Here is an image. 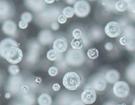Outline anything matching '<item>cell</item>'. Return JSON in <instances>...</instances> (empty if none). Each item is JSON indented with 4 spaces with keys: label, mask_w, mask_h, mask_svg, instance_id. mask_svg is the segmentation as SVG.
I'll return each instance as SVG.
<instances>
[{
    "label": "cell",
    "mask_w": 135,
    "mask_h": 105,
    "mask_svg": "<svg viewBox=\"0 0 135 105\" xmlns=\"http://www.w3.org/2000/svg\"><path fill=\"white\" fill-rule=\"evenodd\" d=\"M85 61V55L82 51L71 49L68 51L65 57V61L72 66H80Z\"/></svg>",
    "instance_id": "obj_1"
},
{
    "label": "cell",
    "mask_w": 135,
    "mask_h": 105,
    "mask_svg": "<svg viewBox=\"0 0 135 105\" xmlns=\"http://www.w3.org/2000/svg\"><path fill=\"white\" fill-rule=\"evenodd\" d=\"M64 86L67 90H76L80 87L81 84V78L77 73L74 72H67L64 76L63 80H62Z\"/></svg>",
    "instance_id": "obj_2"
},
{
    "label": "cell",
    "mask_w": 135,
    "mask_h": 105,
    "mask_svg": "<svg viewBox=\"0 0 135 105\" xmlns=\"http://www.w3.org/2000/svg\"><path fill=\"white\" fill-rule=\"evenodd\" d=\"M131 92V88L128 84L124 81H118L114 84L113 93L119 98H125L128 97Z\"/></svg>",
    "instance_id": "obj_3"
},
{
    "label": "cell",
    "mask_w": 135,
    "mask_h": 105,
    "mask_svg": "<svg viewBox=\"0 0 135 105\" xmlns=\"http://www.w3.org/2000/svg\"><path fill=\"white\" fill-rule=\"evenodd\" d=\"M23 58V53L18 47H10L6 53L5 59L11 64L20 63Z\"/></svg>",
    "instance_id": "obj_4"
},
{
    "label": "cell",
    "mask_w": 135,
    "mask_h": 105,
    "mask_svg": "<svg viewBox=\"0 0 135 105\" xmlns=\"http://www.w3.org/2000/svg\"><path fill=\"white\" fill-rule=\"evenodd\" d=\"M74 14L79 18H85L91 12V6L86 0H78L74 4Z\"/></svg>",
    "instance_id": "obj_5"
},
{
    "label": "cell",
    "mask_w": 135,
    "mask_h": 105,
    "mask_svg": "<svg viewBox=\"0 0 135 105\" xmlns=\"http://www.w3.org/2000/svg\"><path fill=\"white\" fill-rule=\"evenodd\" d=\"M104 32L110 38H117L122 34V28L117 21H111L106 24Z\"/></svg>",
    "instance_id": "obj_6"
},
{
    "label": "cell",
    "mask_w": 135,
    "mask_h": 105,
    "mask_svg": "<svg viewBox=\"0 0 135 105\" xmlns=\"http://www.w3.org/2000/svg\"><path fill=\"white\" fill-rule=\"evenodd\" d=\"M88 36L91 41L99 42L104 38L105 32L103 28L99 25H94L89 29Z\"/></svg>",
    "instance_id": "obj_7"
},
{
    "label": "cell",
    "mask_w": 135,
    "mask_h": 105,
    "mask_svg": "<svg viewBox=\"0 0 135 105\" xmlns=\"http://www.w3.org/2000/svg\"><path fill=\"white\" fill-rule=\"evenodd\" d=\"M54 34L52 31L44 29L38 35V41L41 45H49L54 41Z\"/></svg>",
    "instance_id": "obj_8"
},
{
    "label": "cell",
    "mask_w": 135,
    "mask_h": 105,
    "mask_svg": "<svg viewBox=\"0 0 135 105\" xmlns=\"http://www.w3.org/2000/svg\"><path fill=\"white\" fill-rule=\"evenodd\" d=\"M25 4L28 9L38 13L47 8L44 0H25Z\"/></svg>",
    "instance_id": "obj_9"
},
{
    "label": "cell",
    "mask_w": 135,
    "mask_h": 105,
    "mask_svg": "<svg viewBox=\"0 0 135 105\" xmlns=\"http://www.w3.org/2000/svg\"><path fill=\"white\" fill-rule=\"evenodd\" d=\"M2 31L6 34L11 37H16L18 33L16 24L11 20H7L3 22Z\"/></svg>",
    "instance_id": "obj_10"
},
{
    "label": "cell",
    "mask_w": 135,
    "mask_h": 105,
    "mask_svg": "<svg viewBox=\"0 0 135 105\" xmlns=\"http://www.w3.org/2000/svg\"><path fill=\"white\" fill-rule=\"evenodd\" d=\"M97 99V94L93 89L88 88L84 90L81 94V101L85 104H91Z\"/></svg>",
    "instance_id": "obj_11"
},
{
    "label": "cell",
    "mask_w": 135,
    "mask_h": 105,
    "mask_svg": "<svg viewBox=\"0 0 135 105\" xmlns=\"http://www.w3.org/2000/svg\"><path fill=\"white\" fill-rule=\"evenodd\" d=\"M12 47H18V44L15 40L11 38H7L0 42V55L5 58L7 51Z\"/></svg>",
    "instance_id": "obj_12"
},
{
    "label": "cell",
    "mask_w": 135,
    "mask_h": 105,
    "mask_svg": "<svg viewBox=\"0 0 135 105\" xmlns=\"http://www.w3.org/2000/svg\"><path fill=\"white\" fill-rule=\"evenodd\" d=\"M53 49L59 53H63L68 49L67 40L64 37H60L54 40L53 43Z\"/></svg>",
    "instance_id": "obj_13"
},
{
    "label": "cell",
    "mask_w": 135,
    "mask_h": 105,
    "mask_svg": "<svg viewBox=\"0 0 135 105\" xmlns=\"http://www.w3.org/2000/svg\"><path fill=\"white\" fill-rule=\"evenodd\" d=\"M14 8L12 5L8 3L7 1L1 0L0 1V17L2 18H7L12 16Z\"/></svg>",
    "instance_id": "obj_14"
},
{
    "label": "cell",
    "mask_w": 135,
    "mask_h": 105,
    "mask_svg": "<svg viewBox=\"0 0 135 105\" xmlns=\"http://www.w3.org/2000/svg\"><path fill=\"white\" fill-rule=\"evenodd\" d=\"M104 78L109 84H114L120 79V73L118 70L111 69L108 70L105 73Z\"/></svg>",
    "instance_id": "obj_15"
},
{
    "label": "cell",
    "mask_w": 135,
    "mask_h": 105,
    "mask_svg": "<svg viewBox=\"0 0 135 105\" xmlns=\"http://www.w3.org/2000/svg\"><path fill=\"white\" fill-rule=\"evenodd\" d=\"M91 86L92 87L91 88L93 89L94 90L99 92L104 91L107 88V82L103 76H98L93 80Z\"/></svg>",
    "instance_id": "obj_16"
},
{
    "label": "cell",
    "mask_w": 135,
    "mask_h": 105,
    "mask_svg": "<svg viewBox=\"0 0 135 105\" xmlns=\"http://www.w3.org/2000/svg\"><path fill=\"white\" fill-rule=\"evenodd\" d=\"M9 85L11 88V91L13 92L18 91V90H19V89L21 90V88L22 86V79L19 76H17V75L14 76V77L10 78Z\"/></svg>",
    "instance_id": "obj_17"
},
{
    "label": "cell",
    "mask_w": 135,
    "mask_h": 105,
    "mask_svg": "<svg viewBox=\"0 0 135 105\" xmlns=\"http://www.w3.org/2000/svg\"><path fill=\"white\" fill-rule=\"evenodd\" d=\"M122 34L128 39H135V26L132 24L127 25L122 29Z\"/></svg>",
    "instance_id": "obj_18"
},
{
    "label": "cell",
    "mask_w": 135,
    "mask_h": 105,
    "mask_svg": "<svg viewBox=\"0 0 135 105\" xmlns=\"http://www.w3.org/2000/svg\"><path fill=\"white\" fill-rule=\"evenodd\" d=\"M126 77L130 82L135 84V63H131L126 68Z\"/></svg>",
    "instance_id": "obj_19"
},
{
    "label": "cell",
    "mask_w": 135,
    "mask_h": 105,
    "mask_svg": "<svg viewBox=\"0 0 135 105\" xmlns=\"http://www.w3.org/2000/svg\"><path fill=\"white\" fill-rule=\"evenodd\" d=\"M39 57V51L36 50L28 49L26 55V60L29 63H34L37 62Z\"/></svg>",
    "instance_id": "obj_20"
},
{
    "label": "cell",
    "mask_w": 135,
    "mask_h": 105,
    "mask_svg": "<svg viewBox=\"0 0 135 105\" xmlns=\"http://www.w3.org/2000/svg\"><path fill=\"white\" fill-rule=\"evenodd\" d=\"M38 103L39 105H51L52 98L47 94H42L38 98Z\"/></svg>",
    "instance_id": "obj_21"
},
{
    "label": "cell",
    "mask_w": 135,
    "mask_h": 105,
    "mask_svg": "<svg viewBox=\"0 0 135 105\" xmlns=\"http://www.w3.org/2000/svg\"><path fill=\"white\" fill-rule=\"evenodd\" d=\"M62 53H59L54 49H51L47 53V59L49 61H59L62 58Z\"/></svg>",
    "instance_id": "obj_22"
},
{
    "label": "cell",
    "mask_w": 135,
    "mask_h": 105,
    "mask_svg": "<svg viewBox=\"0 0 135 105\" xmlns=\"http://www.w3.org/2000/svg\"><path fill=\"white\" fill-rule=\"evenodd\" d=\"M70 46L72 49L80 50L84 47V43L81 38H73L70 42Z\"/></svg>",
    "instance_id": "obj_23"
},
{
    "label": "cell",
    "mask_w": 135,
    "mask_h": 105,
    "mask_svg": "<svg viewBox=\"0 0 135 105\" xmlns=\"http://www.w3.org/2000/svg\"><path fill=\"white\" fill-rule=\"evenodd\" d=\"M115 11L118 12H124L128 9V4L124 0H117L115 4Z\"/></svg>",
    "instance_id": "obj_24"
},
{
    "label": "cell",
    "mask_w": 135,
    "mask_h": 105,
    "mask_svg": "<svg viewBox=\"0 0 135 105\" xmlns=\"http://www.w3.org/2000/svg\"><path fill=\"white\" fill-rule=\"evenodd\" d=\"M61 14H63L64 16H66L67 18H71L75 14H74V8L71 6H67L62 9Z\"/></svg>",
    "instance_id": "obj_25"
},
{
    "label": "cell",
    "mask_w": 135,
    "mask_h": 105,
    "mask_svg": "<svg viewBox=\"0 0 135 105\" xmlns=\"http://www.w3.org/2000/svg\"><path fill=\"white\" fill-rule=\"evenodd\" d=\"M27 46L28 49L36 50L38 51L41 50V44L38 43V41H36V40H31V41L28 42Z\"/></svg>",
    "instance_id": "obj_26"
},
{
    "label": "cell",
    "mask_w": 135,
    "mask_h": 105,
    "mask_svg": "<svg viewBox=\"0 0 135 105\" xmlns=\"http://www.w3.org/2000/svg\"><path fill=\"white\" fill-rule=\"evenodd\" d=\"M87 56L89 57V59H97L99 56V51L97 49L95 48H90L87 51Z\"/></svg>",
    "instance_id": "obj_27"
},
{
    "label": "cell",
    "mask_w": 135,
    "mask_h": 105,
    "mask_svg": "<svg viewBox=\"0 0 135 105\" xmlns=\"http://www.w3.org/2000/svg\"><path fill=\"white\" fill-rule=\"evenodd\" d=\"M8 72L12 76H16L20 73V69L16 64H12L8 67Z\"/></svg>",
    "instance_id": "obj_28"
},
{
    "label": "cell",
    "mask_w": 135,
    "mask_h": 105,
    "mask_svg": "<svg viewBox=\"0 0 135 105\" xmlns=\"http://www.w3.org/2000/svg\"><path fill=\"white\" fill-rule=\"evenodd\" d=\"M23 101L28 105H32L35 103V97L31 94H26L23 96Z\"/></svg>",
    "instance_id": "obj_29"
},
{
    "label": "cell",
    "mask_w": 135,
    "mask_h": 105,
    "mask_svg": "<svg viewBox=\"0 0 135 105\" xmlns=\"http://www.w3.org/2000/svg\"><path fill=\"white\" fill-rule=\"evenodd\" d=\"M21 20H24V21L26 22L27 23L31 22L32 20V14L31 12H23L21 14Z\"/></svg>",
    "instance_id": "obj_30"
},
{
    "label": "cell",
    "mask_w": 135,
    "mask_h": 105,
    "mask_svg": "<svg viewBox=\"0 0 135 105\" xmlns=\"http://www.w3.org/2000/svg\"><path fill=\"white\" fill-rule=\"evenodd\" d=\"M84 31L80 28H75L72 30V35L73 38H80Z\"/></svg>",
    "instance_id": "obj_31"
},
{
    "label": "cell",
    "mask_w": 135,
    "mask_h": 105,
    "mask_svg": "<svg viewBox=\"0 0 135 105\" xmlns=\"http://www.w3.org/2000/svg\"><path fill=\"white\" fill-rule=\"evenodd\" d=\"M126 49L130 52L135 51V39L130 40L127 44L125 46Z\"/></svg>",
    "instance_id": "obj_32"
},
{
    "label": "cell",
    "mask_w": 135,
    "mask_h": 105,
    "mask_svg": "<svg viewBox=\"0 0 135 105\" xmlns=\"http://www.w3.org/2000/svg\"><path fill=\"white\" fill-rule=\"evenodd\" d=\"M118 23L119 24V25L120 26L121 28H124L125 26H126L127 25L130 24H129V19L128 18H121L118 20Z\"/></svg>",
    "instance_id": "obj_33"
},
{
    "label": "cell",
    "mask_w": 135,
    "mask_h": 105,
    "mask_svg": "<svg viewBox=\"0 0 135 105\" xmlns=\"http://www.w3.org/2000/svg\"><path fill=\"white\" fill-rule=\"evenodd\" d=\"M58 72H59L58 68L56 67H54V66L49 67V70H48V73H49V75L50 76H52V77L56 76L58 74Z\"/></svg>",
    "instance_id": "obj_34"
},
{
    "label": "cell",
    "mask_w": 135,
    "mask_h": 105,
    "mask_svg": "<svg viewBox=\"0 0 135 105\" xmlns=\"http://www.w3.org/2000/svg\"><path fill=\"white\" fill-rule=\"evenodd\" d=\"M128 19L135 22V6L128 9Z\"/></svg>",
    "instance_id": "obj_35"
},
{
    "label": "cell",
    "mask_w": 135,
    "mask_h": 105,
    "mask_svg": "<svg viewBox=\"0 0 135 105\" xmlns=\"http://www.w3.org/2000/svg\"><path fill=\"white\" fill-rule=\"evenodd\" d=\"M129 41H130V39H128V38H127L126 37L122 36V37H120V39H119V43L120 44V45L125 47V46L128 43Z\"/></svg>",
    "instance_id": "obj_36"
},
{
    "label": "cell",
    "mask_w": 135,
    "mask_h": 105,
    "mask_svg": "<svg viewBox=\"0 0 135 105\" xmlns=\"http://www.w3.org/2000/svg\"><path fill=\"white\" fill-rule=\"evenodd\" d=\"M50 26L53 31H57L60 28V24L57 22V21L53 22L51 23Z\"/></svg>",
    "instance_id": "obj_37"
},
{
    "label": "cell",
    "mask_w": 135,
    "mask_h": 105,
    "mask_svg": "<svg viewBox=\"0 0 135 105\" xmlns=\"http://www.w3.org/2000/svg\"><path fill=\"white\" fill-rule=\"evenodd\" d=\"M67 18H66V16H64L62 14H60V16H58V18H57V22L59 23V24H65V23L67 22Z\"/></svg>",
    "instance_id": "obj_38"
},
{
    "label": "cell",
    "mask_w": 135,
    "mask_h": 105,
    "mask_svg": "<svg viewBox=\"0 0 135 105\" xmlns=\"http://www.w3.org/2000/svg\"><path fill=\"white\" fill-rule=\"evenodd\" d=\"M114 44L111 42H108V43H106L105 44V49L106 51H111L114 49Z\"/></svg>",
    "instance_id": "obj_39"
},
{
    "label": "cell",
    "mask_w": 135,
    "mask_h": 105,
    "mask_svg": "<svg viewBox=\"0 0 135 105\" xmlns=\"http://www.w3.org/2000/svg\"><path fill=\"white\" fill-rule=\"evenodd\" d=\"M124 1L128 4V9L135 6V0H124Z\"/></svg>",
    "instance_id": "obj_40"
},
{
    "label": "cell",
    "mask_w": 135,
    "mask_h": 105,
    "mask_svg": "<svg viewBox=\"0 0 135 105\" xmlns=\"http://www.w3.org/2000/svg\"><path fill=\"white\" fill-rule=\"evenodd\" d=\"M28 23H27L26 22L24 21V20H20L18 23V26L21 29H26L28 27Z\"/></svg>",
    "instance_id": "obj_41"
},
{
    "label": "cell",
    "mask_w": 135,
    "mask_h": 105,
    "mask_svg": "<svg viewBox=\"0 0 135 105\" xmlns=\"http://www.w3.org/2000/svg\"><path fill=\"white\" fill-rule=\"evenodd\" d=\"M70 105H85L84 102L82 101H79V100H76V101H72Z\"/></svg>",
    "instance_id": "obj_42"
},
{
    "label": "cell",
    "mask_w": 135,
    "mask_h": 105,
    "mask_svg": "<svg viewBox=\"0 0 135 105\" xmlns=\"http://www.w3.org/2000/svg\"><path fill=\"white\" fill-rule=\"evenodd\" d=\"M52 89L54 91L57 92L60 90V85L57 83H55L52 86Z\"/></svg>",
    "instance_id": "obj_43"
},
{
    "label": "cell",
    "mask_w": 135,
    "mask_h": 105,
    "mask_svg": "<svg viewBox=\"0 0 135 105\" xmlns=\"http://www.w3.org/2000/svg\"><path fill=\"white\" fill-rule=\"evenodd\" d=\"M64 1L68 5H74L78 0H64Z\"/></svg>",
    "instance_id": "obj_44"
},
{
    "label": "cell",
    "mask_w": 135,
    "mask_h": 105,
    "mask_svg": "<svg viewBox=\"0 0 135 105\" xmlns=\"http://www.w3.org/2000/svg\"><path fill=\"white\" fill-rule=\"evenodd\" d=\"M111 0H99V3H101L103 6H105L106 5L108 4L109 2H110Z\"/></svg>",
    "instance_id": "obj_45"
},
{
    "label": "cell",
    "mask_w": 135,
    "mask_h": 105,
    "mask_svg": "<svg viewBox=\"0 0 135 105\" xmlns=\"http://www.w3.org/2000/svg\"><path fill=\"white\" fill-rule=\"evenodd\" d=\"M104 105H116V104H115V102H113V101H108V102H105Z\"/></svg>",
    "instance_id": "obj_46"
},
{
    "label": "cell",
    "mask_w": 135,
    "mask_h": 105,
    "mask_svg": "<svg viewBox=\"0 0 135 105\" xmlns=\"http://www.w3.org/2000/svg\"><path fill=\"white\" fill-rule=\"evenodd\" d=\"M44 1L47 4H52V3H54L55 0H44Z\"/></svg>",
    "instance_id": "obj_47"
},
{
    "label": "cell",
    "mask_w": 135,
    "mask_h": 105,
    "mask_svg": "<svg viewBox=\"0 0 135 105\" xmlns=\"http://www.w3.org/2000/svg\"><path fill=\"white\" fill-rule=\"evenodd\" d=\"M11 97V94L9 92H7L6 94H5V98L6 99H9Z\"/></svg>",
    "instance_id": "obj_48"
},
{
    "label": "cell",
    "mask_w": 135,
    "mask_h": 105,
    "mask_svg": "<svg viewBox=\"0 0 135 105\" xmlns=\"http://www.w3.org/2000/svg\"><path fill=\"white\" fill-rule=\"evenodd\" d=\"M116 105H126L125 104H116Z\"/></svg>",
    "instance_id": "obj_49"
},
{
    "label": "cell",
    "mask_w": 135,
    "mask_h": 105,
    "mask_svg": "<svg viewBox=\"0 0 135 105\" xmlns=\"http://www.w3.org/2000/svg\"><path fill=\"white\" fill-rule=\"evenodd\" d=\"M132 105H135V99H134V100L133 102H132Z\"/></svg>",
    "instance_id": "obj_50"
},
{
    "label": "cell",
    "mask_w": 135,
    "mask_h": 105,
    "mask_svg": "<svg viewBox=\"0 0 135 105\" xmlns=\"http://www.w3.org/2000/svg\"><path fill=\"white\" fill-rule=\"evenodd\" d=\"M89 1H95V0H89Z\"/></svg>",
    "instance_id": "obj_51"
},
{
    "label": "cell",
    "mask_w": 135,
    "mask_h": 105,
    "mask_svg": "<svg viewBox=\"0 0 135 105\" xmlns=\"http://www.w3.org/2000/svg\"><path fill=\"white\" fill-rule=\"evenodd\" d=\"M55 1H59V0H55Z\"/></svg>",
    "instance_id": "obj_52"
},
{
    "label": "cell",
    "mask_w": 135,
    "mask_h": 105,
    "mask_svg": "<svg viewBox=\"0 0 135 105\" xmlns=\"http://www.w3.org/2000/svg\"><path fill=\"white\" fill-rule=\"evenodd\" d=\"M0 96H1V94H0Z\"/></svg>",
    "instance_id": "obj_53"
},
{
    "label": "cell",
    "mask_w": 135,
    "mask_h": 105,
    "mask_svg": "<svg viewBox=\"0 0 135 105\" xmlns=\"http://www.w3.org/2000/svg\"><path fill=\"white\" fill-rule=\"evenodd\" d=\"M134 57H135V55H134Z\"/></svg>",
    "instance_id": "obj_54"
}]
</instances>
